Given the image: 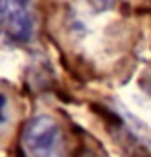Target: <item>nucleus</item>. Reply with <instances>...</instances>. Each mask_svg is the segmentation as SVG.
I'll use <instances>...</instances> for the list:
<instances>
[{"label": "nucleus", "mask_w": 151, "mask_h": 157, "mask_svg": "<svg viewBox=\"0 0 151 157\" xmlns=\"http://www.w3.org/2000/svg\"><path fill=\"white\" fill-rule=\"evenodd\" d=\"M21 142L29 157H67L63 130L52 115L33 117L23 128Z\"/></svg>", "instance_id": "nucleus-1"}, {"label": "nucleus", "mask_w": 151, "mask_h": 157, "mask_svg": "<svg viewBox=\"0 0 151 157\" xmlns=\"http://www.w3.org/2000/svg\"><path fill=\"white\" fill-rule=\"evenodd\" d=\"M0 31L15 42H27L35 33L31 0H0Z\"/></svg>", "instance_id": "nucleus-2"}, {"label": "nucleus", "mask_w": 151, "mask_h": 157, "mask_svg": "<svg viewBox=\"0 0 151 157\" xmlns=\"http://www.w3.org/2000/svg\"><path fill=\"white\" fill-rule=\"evenodd\" d=\"M6 107H8V100L4 94H0V123H4L6 119Z\"/></svg>", "instance_id": "nucleus-3"}, {"label": "nucleus", "mask_w": 151, "mask_h": 157, "mask_svg": "<svg viewBox=\"0 0 151 157\" xmlns=\"http://www.w3.org/2000/svg\"><path fill=\"white\" fill-rule=\"evenodd\" d=\"M111 2H113V0H90V4L96 6L98 10H105V8L111 6Z\"/></svg>", "instance_id": "nucleus-4"}]
</instances>
